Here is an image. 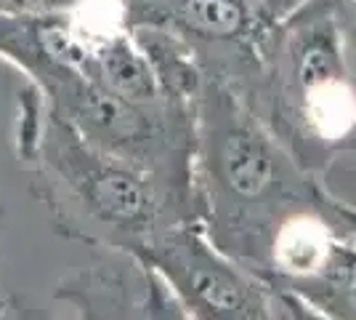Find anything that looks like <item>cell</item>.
<instances>
[{"instance_id":"obj_4","label":"cell","mask_w":356,"mask_h":320,"mask_svg":"<svg viewBox=\"0 0 356 320\" xmlns=\"http://www.w3.org/2000/svg\"><path fill=\"white\" fill-rule=\"evenodd\" d=\"M138 261L163 277L192 320L290 318L282 291L221 254L194 222L165 229Z\"/></svg>"},{"instance_id":"obj_9","label":"cell","mask_w":356,"mask_h":320,"mask_svg":"<svg viewBox=\"0 0 356 320\" xmlns=\"http://www.w3.org/2000/svg\"><path fill=\"white\" fill-rule=\"evenodd\" d=\"M74 0H0V14H38V11H56Z\"/></svg>"},{"instance_id":"obj_8","label":"cell","mask_w":356,"mask_h":320,"mask_svg":"<svg viewBox=\"0 0 356 320\" xmlns=\"http://www.w3.org/2000/svg\"><path fill=\"white\" fill-rule=\"evenodd\" d=\"M330 216L335 222V229L338 235L346 238L348 243L356 245V203H348L343 198H332V206H330Z\"/></svg>"},{"instance_id":"obj_1","label":"cell","mask_w":356,"mask_h":320,"mask_svg":"<svg viewBox=\"0 0 356 320\" xmlns=\"http://www.w3.org/2000/svg\"><path fill=\"white\" fill-rule=\"evenodd\" d=\"M330 195L237 91L202 80L194 99V224L221 254L261 277L280 227Z\"/></svg>"},{"instance_id":"obj_10","label":"cell","mask_w":356,"mask_h":320,"mask_svg":"<svg viewBox=\"0 0 356 320\" xmlns=\"http://www.w3.org/2000/svg\"><path fill=\"white\" fill-rule=\"evenodd\" d=\"M338 171H341V174H346V176H351V179L356 182V139H354V147H351V153L343 158V163L335 168L330 176H335ZM330 176H327V179H330ZM327 179H325V184H327ZM351 203H356V200H351Z\"/></svg>"},{"instance_id":"obj_6","label":"cell","mask_w":356,"mask_h":320,"mask_svg":"<svg viewBox=\"0 0 356 320\" xmlns=\"http://www.w3.org/2000/svg\"><path fill=\"white\" fill-rule=\"evenodd\" d=\"M54 296L74 310V320H192L163 277L144 261L99 254L64 277ZM19 320H59L19 302Z\"/></svg>"},{"instance_id":"obj_7","label":"cell","mask_w":356,"mask_h":320,"mask_svg":"<svg viewBox=\"0 0 356 320\" xmlns=\"http://www.w3.org/2000/svg\"><path fill=\"white\" fill-rule=\"evenodd\" d=\"M282 294L298 299L322 320H356V245L341 238L316 273Z\"/></svg>"},{"instance_id":"obj_11","label":"cell","mask_w":356,"mask_h":320,"mask_svg":"<svg viewBox=\"0 0 356 320\" xmlns=\"http://www.w3.org/2000/svg\"><path fill=\"white\" fill-rule=\"evenodd\" d=\"M287 296V294H284ZM287 302H290V318L287 320H322L319 315H314L309 307H303L298 299H293V296H287Z\"/></svg>"},{"instance_id":"obj_5","label":"cell","mask_w":356,"mask_h":320,"mask_svg":"<svg viewBox=\"0 0 356 320\" xmlns=\"http://www.w3.org/2000/svg\"><path fill=\"white\" fill-rule=\"evenodd\" d=\"M131 27H154L186 48L202 80L250 93L271 27L252 0H128Z\"/></svg>"},{"instance_id":"obj_2","label":"cell","mask_w":356,"mask_h":320,"mask_svg":"<svg viewBox=\"0 0 356 320\" xmlns=\"http://www.w3.org/2000/svg\"><path fill=\"white\" fill-rule=\"evenodd\" d=\"M14 142L35 198L67 241L141 259L165 229L194 222L154 176L88 144L27 86L19 93Z\"/></svg>"},{"instance_id":"obj_3","label":"cell","mask_w":356,"mask_h":320,"mask_svg":"<svg viewBox=\"0 0 356 320\" xmlns=\"http://www.w3.org/2000/svg\"><path fill=\"white\" fill-rule=\"evenodd\" d=\"M245 102L325 182L356 139V0H309L274 22Z\"/></svg>"}]
</instances>
